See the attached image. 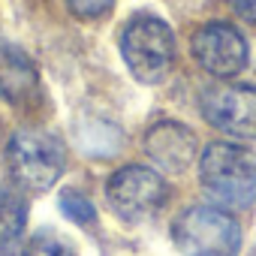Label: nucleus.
Listing matches in <instances>:
<instances>
[{
  "instance_id": "9",
  "label": "nucleus",
  "mask_w": 256,
  "mask_h": 256,
  "mask_svg": "<svg viewBox=\"0 0 256 256\" xmlns=\"http://www.w3.org/2000/svg\"><path fill=\"white\" fill-rule=\"evenodd\" d=\"M40 90V72L34 60L12 46H0V94L12 106L30 102Z\"/></svg>"
},
{
  "instance_id": "8",
  "label": "nucleus",
  "mask_w": 256,
  "mask_h": 256,
  "mask_svg": "<svg viewBox=\"0 0 256 256\" xmlns=\"http://www.w3.org/2000/svg\"><path fill=\"white\" fill-rule=\"evenodd\" d=\"M145 151L148 157L169 175L184 172L196 157H199V142L196 136L178 120H157L145 133Z\"/></svg>"
},
{
  "instance_id": "14",
  "label": "nucleus",
  "mask_w": 256,
  "mask_h": 256,
  "mask_svg": "<svg viewBox=\"0 0 256 256\" xmlns=\"http://www.w3.org/2000/svg\"><path fill=\"white\" fill-rule=\"evenodd\" d=\"M229 4H232V10H235L244 22L256 24V0H229Z\"/></svg>"
},
{
  "instance_id": "12",
  "label": "nucleus",
  "mask_w": 256,
  "mask_h": 256,
  "mask_svg": "<svg viewBox=\"0 0 256 256\" xmlns=\"http://www.w3.org/2000/svg\"><path fill=\"white\" fill-rule=\"evenodd\" d=\"M60 211H64L66 220H72L78 226H94L96 223V208L82 190H72V187L64 190L60 193Z\"/></svg>"
},
{
  "instance_id": "15",
  "label": "nucleus",
  "mask_w": 256,
  "mask_h": 256,
  "mask_svg": "<svg viewBox=\"0 0 256 256\" xmlns=\"http://www.w3.org/2000/svg\"><path fill=\"white\" fill-rule=\"evenodd\" d=\"M0 256H24V250L12 241V244H0Z\"/></svg>"
},
{
  "instance_id": "2",
  "label": "nucleus",
  "mask_w": 256,
  "mask_h": 256,
  "mask_svg": "<svg viewBox=\"0 0 256 256\" xmlns=\"http://www.w3.org/2000/svg\"><path fill=\"white\" fill-rule=\"evenodd\" d=\"M10 175L22 190L46 193L58 184L66 166V154L58 136L40 130V126H24L10 139L6 148Z\"/></svg>"
},
{
  "instance_id": "6",
  "label": "nucleus",
  "mask_w": 256,
  "mask_h": 256,
  "mask_svg": "<svg viewBox=\"0 0 256 256\" xmlns=\"http://www.w3.org/2000/svg\"><path fill=\"white\" fill-rule=\"evenodd\" d=\"M211 126L232 139H256V84H211L199 96Z\"/></svg>"
},
{
  "instance_id": "5",
  "label": "nucleus",
  "mask_w": 256,
  "mask_h": 256,
  "mask_svg": "<svg viewBox=\"0 0 256 256\" xmlns=\"http://www.w3.org/2000/svg\"><path fill=\"white\" fill-rule=\"evenodd\" d=\"M106 196L112 211L126 220V223H145L154 214H160L169 202V184L163 181V175H157L148 166H124L118 169L108 184H106Z\"/></svg>"
},
{
  "instance_id": "4",
  "label": "nucleus",
  "mask_w": 256,
  "mask_h": 256,
  "mask_svg": "<svg viewBox=\"0 0 256 256\" xmlns=\"http://www.w3.org/2000/svg\"><path fill=\"white\" fill-rule=\"evenodd\" d=\"M124 64L139 82L157 84L169 76L175 64V36L157 16H136L120 34Z\"/></svg>"
},
{
  "instance_id": "3",
  "label": "nucleus",
  "mask_w": 256,
  "mask_h": 256,
  "mask_svg": "<svg viewBox=\"0 0 256 256\" xmlns=\"http://www.w3.org/2000/svg\"><path fill=\"white\" fill-rule=\"evenodd\" d=\"M175 247L184 256H238L241 226L226 208L193 205L172 223Z\"/></svg>"
},
{
  "instance_id": "13",
  "label": "nucleus",
  "mask_w": 256,
  "mask_h": 256,
  "mask_svg": "<svg viewBox=\"0 0 256 256\" xmlns=\"http://www.w3.org/2000/svg\"><path fill=\"white\" fill-rule=\"evenodd\" d=\"M114 0H66V6L78 16V18H100L112 10Z\"/></svg>"
},
{
  "instance_id": "1",
  "label": "nucleus",
  "mask_w": 256,
  "mask_h": 256,
  "mask_svg": "<svg viewBox=\"0 0 256 256\" xmlns=\"http://www.w3.org/2000/svg\"><path fill=\"white\" fill-rule=\"evenodd\" d=\"M199 181L217 208H250L256 202V151L235 142H211L199 154Z\"/></svg>"
},
{
  "instance_id": "10",
  "label": "nucleus",
  "mask_w": 256,
  "mask_h": 256,
  "mask_svg": "<svg viewBox=\"0 0 256 256\" xmlns=\"http://www.w3.org/2000/svg\"><path fill=\"white\" fill-rule=\"evenodd\" d=\"M28 223V202L18 190L0 187V244H12L24 232Z\"/></svg>"
},
{
  "instance_id": "11",
  "label": "nucleus",
  "mask_w": 256,
  "mask_h": 256,
  "mask_svg": "<svg viewBox=\"0 0 256 256\" xmlns=\"http://www.w3.org/2000/svg\"><path fill=\"white\" fill-rule=\"evenodd\" d=\"M24 256H78V253H76L70 238L58 235L54 229H42V232H36L30 238Z\"/></svg>"
},
{
  "instance_id": "7",
  "label": "nucleus",
  "mask_w": 256,
  "mask_h": 256,
  "mask_svg": "<svg viewBox=\"0 0 256 256\" xmlns=\"http://www.w3.org/2000/svg\"><path fill=\"white\" fill-rule=\"evenodd\" d=\"M190 52H193L196 64L217 78H232L247 66L244 36L232 24H223V22L202 24L190 40Z\"/></svg>"
}]
</instances>
